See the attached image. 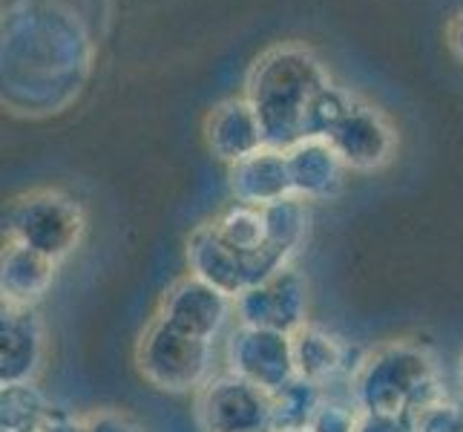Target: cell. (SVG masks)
I'll return each instance as SVG.
<instances>
[{"instance_id": "obj_5", "label": "cell", "mask_w": 463, "mask_h": 432, "mask_svg": "<svg viewBox=\"0 0 463 432\" xmlns=\"http://www.w3.org/2000/svg\"><path fill=\"white\" fill-rule=\"evenodd\" d=\"M204 432H270V395L233 372L211 378L199 392Z\"/></svg>"}, {"instance_id": "obj_14", "label": "cell", "mask_w": 463, "mask_h": 432, "mask_svg": "<svg viewBox=\"0 0 463 432\" xmlns=\"http://www.w3.org/2000/svg\"><path fill=\"white\" fill-rule=\"evenodd\" d=\"M187 263H190V274L204 280L207 285L219 288V292L228 294L231 300H236L248 288L245 257H239L231 245L222 243L211 222H204V226H199L190 234Z\"/></svg>"}, {"instance_id": "obj_23", "label": "cell", "mask_w": 463, "mask_h": 432, "mask_svg": "<svg viewBox=\"0 0 463 432\" xmlns=\"http://www.w3.org/2000/svg\"><path fill=\"white\" fill-rule=\"evenodd\" d=\"M41 432H87L84 424H75L72 418H63V415H50V421H46V427Z\"/></svg>"}, {"instance_id": "obj_2", "label": "cell", "mask_w": 463, "mask_h": 432, "mask_svg": "<svg viewBox=\"0 0 463 432\" xmlns=\"http://www.w3.org/2000/svg\"><path fill=\"white\" fill-rule=\"evenodd\" d=\"M354 392L363 415H392V418H406L440 401L432 363L420 349L411 346H389L365 360Z\"/></svg>"}, {"instance_id": "obj_17", "label": "cell", "mask_w": 463, "mask_h": 432, "mask_svg": "<svg viewBox=\"0 0 463 432\" xmlns=\"http://www.w3.org/2000/svg\"><path fill=\"white\" fill-rule=\"evenodd\" d=\"M211 226L219 234L222 243L231 245L239 257H245V268H248V260L257 257V254L268 245L265 207L231 202L216 219H211Z\"/></svg>"}, {"instance_id": "obj_10", "label": "cell", "mask_w": 463, "mask_h": 432, "mask_svg": "<svg viewBox=\"0 0 463 432\" xmlns=\"http://www.w3.org/2000/svg\"><path fill=\"white\" fill-rule=\"evenodd\" d=\"M204 141L219 162L236 165L239 158L257 153L265 148V133L260 116L253 113L250 101L245 95H233V99L219 101L204 119Z\"/></svg>"}, {"instance_id": "obj_8", "label": "cell", "mask_w": 463, "mask_h": 432, "mask_svg": "<svg viewBox=\"0 0 463 432\" xmlns=\"http://www.w3.org/2000/svg\"><path fill=\"white\" fill-rule=\"evenodd\" d=\"M231 312H233V300L228 294H222L219 288L190 274L167 288V294L162 297V309H158L156 317L165 320L175 331L213 343Z\"/></svg>"}, {"instance_id": "obj_1", "label": "cell", "mask_w": 463, "mask_h": 432, "mask_svg": "<svg viewBox=\"0 0 463 432\" xmlns=\"http://www.w3.org/2000/svg\"><path fill=\"white\" fill-rule=\"evenodd\" d=\"M328 82L326 63L299 43H277L253 61L245 78V99L260 116L265 144L288 150L302 141L306 110Z\"/></svg>"}, {"instance_id": "obj_15", "label": "cell", "mask_w": 463, "mask_h": 432, "mask_svg": "<svg viewBox=\"0 0 463 432\" xmlns=\"http://www.w3.org/2000/svg\"><path fill=\"white\" fill-rule=\"evenodd\" d=\"M55 268L58 263L43 257V254L32 251L26 245H18V243H6L4 277H0V285H4V306L35 309V302L50 292V285L55 280Z\"/></svg>"}, {"instance_id": "obj_6", "label": "cell", "mask_w": 463, "mask_h": 432, "mask_svg": "<svg viewBox=\"0 0 463 432\" xmlns=\"http://www.w3.org/2000/svg\"><path fill=\"white\" fill-rule=\"evenodd\" d=\"M233 312L242 326L294 334L306 326V280L285 265L274 277L245 288L233 300Z\"/></svg>"}, {"instance_id": "obj_25", "label": "cell", "mask_w": 463, "mask_h": 432, "mask_svg": "<svg viewBox=\"0 0 463 432\" xmlns=\"http://www.w3.org/2000/svg\"><path fill=\"white\" fill-rule=\"evenodd\" d=\"M297 432H311V429H297Z\"/></svg>"}, {"instance_id": "obj_4", "label": "cell", "mask_w": 463, "mask_h": 432, "mask_svg": "<svg viewBox=\"0 0 463 432\" xmlns=\"http://www.w3.org/2000/svg\"><path fill=\"white\" fill-rule=\"evenodd\" d=\"M211 346L213 343L190 338L153 317L136 349L138 372L165 392L199 389L211 380Z\"/></svg>"}, {"instance_id": "obj_16", "label": "cell", "mask_w": 463, "mask_h": 432, "mask_svg": "<svg viewBox=\"0 0 463 432\" xmlns=\"http://www.w3.org/2000/svg\"><path fill=\"white\" fill-rule=\"evenodd\" d=\"M291 346H294L297 378L317 383V387H323L328 378L345 370L348 346L340 338L328 334L326 329L306 323L291 334Z\"/></svg>"}, {"instance_id": "obj_12", "label": "cell", "mask_w": 463, "mask_h": 432, "mask_svg": "<svg viewBox=\"0 0 463 432\" xmlns=\"http://www.w3.org/2000/svg\"><path fill=\"white\" fill-rule=\"evenodd\" d=\"M231 190L236 202L268 207L294 197L291 173H288V156L279 148H260L245 158L231 165Z\"/></svg>"}, {"instance_id": "obj_19", "label": "cell", "mask_w": 463, "mask_h": 432, "mask_svg": "<svg viewBox=\"0 0 463 432\" xmlns=\"http://www.w3.org/2000/svg\"><path fill=\"white\" fill-rule=\"evenodd\" d=\"M354 104H357V99L345 87L328 82L323 90L314 95L308 110H306L302 139H328L343 124V119L351 113V107H354Z\"/></svg>"}, {"instance_id": "obj_11", "label": "cell", "mask_w": 463, "mask_h": 432, "mask_svg": "<svg viewBox=\"0 0 463 432\" xmlns=\"http://www.w3.org/2000/svg\"><path fill=\"white\" fill-rule=\"evenodd\" d=\"M0 378L9 383H32L43 363L46 331L35 309L4 306V329H0Z\"/></svg>"}, {"instance_id": "obj_21", "label": "cell", "mask_w": 463, "mask_h": 432, "mask_svg": "<svg viewBox=\"0 0 463 432\" xmlns=\"http://www.w3.org/2000/svg\"><path fill=\"white\" fill-rule=\"evenodd\" d=\"M84 427H87V432H136L124 418H118V415H107V412L95 415V418H90Z\"/></svg>"}, {"instance_id": "obj_24", "label": "cell", "mask_w": 463, "mask_h": 432, "mask_svg": "<svg viewBox=\"0 0 463 432\" xmlns=\"http://www.w3.org/2000/svg\"><path fill=\"white\" fill-rule=\"evenodd\" d=\"M460 387H463V358H460Z\"/></svg>"}, {"instance_id": "obj_3", "label": "cell", "mask_w": 463, "mask_h": 432, "mask_svg": "<svg viewBox=\"0 0 463 432\" xmlns=\"http://www.w3.org/2000/svg\"><path fill=\"white\" fill-rule=\"evenodd\" d=\"M87 228L81 205L61 190H32L12 202L6 216V243L43 254L52 263L67 260Z\"/></svg>"}, {"instance_id": "obj_13", "label": "cell", "mask_w": 463, "mask_h": 432, "mask_svg": "<svg viewBox=\"0 0 463 432\" xmlns=\"http://www.w3.org/2000/svg\"><path fill=\"white\" fill-rule=\"evenodd\" d=\"M285 156H288V173L297 199H328L343 187L348 168L326 139H302L285 150Z\"/></svg>"}, {"instance_id": "obj_18", "label": "cell", "mask_w": 463, "mask_h": 432, "mask_svg": "<svg viewBox=\"0 0 463 432\" xmlns=\"http://www.w3.org/2000/svg\"><path fill=\"white\" fill-rule=\"evenodd\" d=\"M52 415L35 383H9L4 387V432H41Z\"/></svg>"}, {"instance_id": "obj_22", "label": "cell", "mask_w": 463, "mask_h": 432, "mask_svg": "<svg viewBox=\"0 0 463 432\" xmlns=\"http://www.w3.org/2000/svg\"><path fill=\"white\" fill-rule=\"evenodd\" d=\"M446 43H449V50L463 61V12H458L449 21V26H446Z\"/></svg>"}, {"instance_id": "obj_9", "label": "cell", "mask_w": 463, "mask_h": 432, "mask_svg": "<svg viewBox=\"0 0 463 432\" xmlns=\"http://www.w3.org/2000/svg\"><path fill=\"white\" fill-rule=\"evenodd\" d=\"M326 141L343 158V165L348 170H360V173L383 168L397 148V136L389 119L383 116V110L360 99Z\"/></svg>"}, {"instance_id": "obj_20", "label": "cell", "mask_w": 463, "mask_h": 432, "mask_svg": "<svg viewBox=\"0 0 463 432\" xmlns=\"http://www.w3.org/2000/svg\"><path fill=\"white\" fill-rule=\"evenodd\" d=\"M354 432H414L409 415L406 418H392V415H363Z\"/></svg>"}, {"instance_id": "obj_7", "label": "cell", "mask_w": 463, "mask_h": 432, "mask_svg": "<svg viewBox=\"0 0 463 432\" xmlns=\"http://www.w3.org/2000/svg\"><path fill=\"white\" fill-rule=\"evenodd\" d=\"M228 360L233 375L245 378L268 395H274L282 387H288L291 380H297L291 334L282 331L239 326L228 346Z\"/></svg>"}]
</instances>
